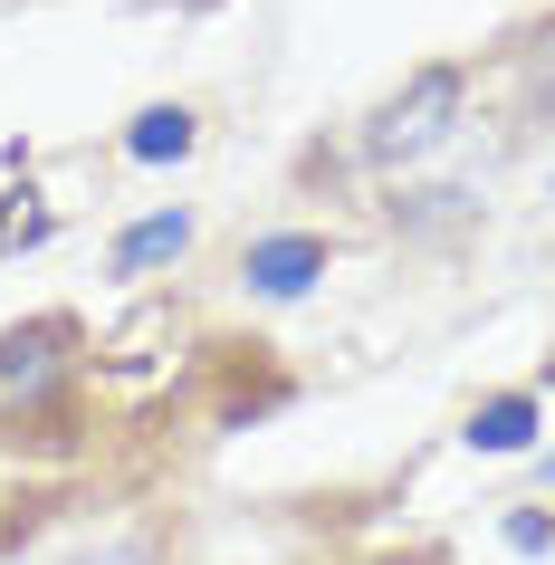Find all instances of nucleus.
<instances>
[{
  "label": "nucleus",
  "instance_id": "8",
  "mask_svg": "<svg viewBox=\"0 0 555 565\" xmlns=\"http://www.w3.org/2000/svg\"><path fill=\"white\" fill-rule=\"evenodd\" d=\"M77 565H153V546L145 536H116V546H96V556H77Z\"/></svg>",
  "mask_w": 555,
  "mask_h": 565
},
{
  "label": "nucleus",
  "instance_id": "6",
  "mask_svg": "<svg viewBox=\"0 0 555 565\" xmlns=\"http://www.w3.org/2000/svg\"><path fill=\"white\" fill-rule=\"evenodd\" d=\"M460 441L469 450H526V441H536V393H498V403H479Z\"/></svg>",
  "mask_w": 555,
  "mask_h": 565
},
{
  "label": "nucleus",
  "instance_id": "4",
  "mask_svg": "<svg viewBox=\"0 0 555 565\" xmlns=\"http://www.w3.org/2000/svg\"><path fill=\"white\" fill-rule=\"evenodd\" d=\"M58 355H67V327L0 335V393H49V384H58Z\"/></svg>",
  "mask_w": 555,
  "mask_h": 565
},
{
  "label": "nucleus",
  "instance_id": "1",
  "mask_svg": "<svg viewBox=\"0 0 555 565\" xmlns=\"http://www.w3.org/2000/svg\"><path fill=\"white\" fill-rule=\"evenodd\" d=\"M450 125H460V77H450V67H421V77H412V87L374 116L364 145H374V163H421Z\"/></svg>",
  "mask_w": 555,
  "mask_h": 565
},
{
  "label": "nucleus",
  "instance_id": "3",
  "mask_svg": "<svg viewBox=\"0 0 555 565\" xmlns=\"http://www.w3.org/2000/svg\"><path fill=\"white\" fill-rule=\"evenodd\" d=\"M182 249H192V211H145V221L116 239V278H153V268H173Z\"/></svg>",
  "mask_w": 555,
  "mask_h": 565
},
{
  "label": "nucleus",
  "instance_id": "7",
  "mask_svg": "<svg viewBox=\"0 0 555 565\" xmlns=\"http://www.w3.org/2000/svg\"><path fill=\"white\" fill-rule=\"evenodd\" d=\"M508 546H517V556H546V546H555V518H546V508H517V518H508Z\"/></svg>",
  "mask_w": 555,
  "mask_h": 565
},
{
  "label": "nucleus",
  "instance_id": "2",
  "mask_svg": "<svg viewBox=\"0 0 555 565\" xmlns=\"http://www.w3.org/2000/svg\"><path fill=\"white\" fill-rule=\"evenodd\" d=\"M239 278H249V298H307V288L325 278V239H307V231H268V239H249Z\"/></svg>",
  "mask_w": 555,
  "mask_h": 565
},
{
  "label": "nucleus",
  "instance_id": "5",
  "mask_svg": "<svg viewBox=\"0 0 555 565\" xmlns=\"http://www.w3.org/2000/svg\"><path fill=\"white\" fill-rule=\"evenodd\" d=\"M192 135H202V125H192V106H145V116L125 125V153H135V163H182V153H192Z\"/></svg>",
  "mask_w": 555,
  "mask_h": 565
}]
</instances>
